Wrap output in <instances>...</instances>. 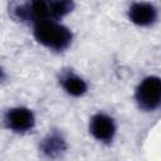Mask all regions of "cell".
Here are the masks:
<instances>
[{
	"label": "cell",
	"instance_id": "obj_4",
	"mask_svg": "<svg viewBox=\"0 0 161 161\" xmlns=\"http://www.w3.org/2000/svg\"><path fill=\"white\" fill-rule=\"evenodd\" d=\"M89 131L98 141L111 142L116 133V126L109 116L104 113H97L91 118Z\"/></svg>",
	"mask_w": 161,
	"mask_h": 161
},
{
	"label": "cell",
	"instance_id": "obj_3",
	"mask_svg": "<svg viewBox=\"0 0 161 161\" xmlns=\"http://www.w3.org/2000/svg\"><path fill=\"white\" fill-rule=\"evenodd\" d=\"M5 125L9 130L16 133H25L30 131L35 125L33 112L25 107H15L6 112Z\"/></svg>",
	"mask_w": 161,
	"mask_h": 161
},
{
	"label": "cell",
	"instance_id": "obj_5",
	"mask_svg": "<svg viewBox=\"0 0 161 161\" xmlns=\"http://www.w3.org/2000/svg\"><path fill=\"white\" fill-rule=\"evenodd\" d=\"M128 18L130 20L140 26H147L155 23L157 18V11L155 6L150 3L138 1L130 6L128 9Z\"/></svg>",
	"mask_w": 161,
	"mask_h": 161
},
{
	"label": "cell",
	"instance_id": "obj_7",
	"mask_svg": "<svg viewBox=\"0 0 161 161\" xmlns=\"http://www.w3.org/2000/svg\"><path fill=\"white\" fill-rule=\"evenodd\" d=\"M60 84L64 88V91L73 96V97H80L87 92V83L83 78L74 74L72 70H65L60 74Z\"/></svg>",
	"mask_w": 161,
	"mask_h": 161
},
{
	"label": "cell",
	"instance_id": "obj_1",
	"mask_svg": "<svg viewBox=\"0 0 161 161\" xmlns=\"http://www.w3.org/2000/svg\"><path fill=\"white\" fill-rule=\"evenodd\" d=\"M34 36L40 44L57 52L68 48L73 38L68 28L53 20H45L35 24Z\"/></svg>",
	"mask_w": 161,
	"mask_h": 161
},
{
	"label": "cell",
	"instance_id": "obj_8",
	"mask_svg": "<svg viewBox=\"0 0 161 161\" xmlns=\"http://www.w3.org/2000/svg\"><path fill=\"white\" fill-rule=\"evenodd\" d=\"M52 19H60L74 9L73 0H48Z\"/></svg>",
	"mask_w": 161,
	"mask_h": 161
},
{
	"label": "cell",
	"instance_id": "obj_6",
	"mask_svg": "<svg viewBox=\"0 0 161 161\" xmlns=\"http://www.w3.org/2000/svg\"><path fill=\"white\" fill-rule=\"evenodd\" d=\"M39 148L45 156L54 158V157L60 156L67 150V142L59 132L53 131V132L48 133L42 140L40 145H39Z\"/></svg>",
	"mask_w": 161,
	"mask_h": 161
},
{
	"label": "cell",
	"instance_id": "obj_2",
	"mask_svg": "<svg viewBox=\"0 0 161 161\" xmlns=\"http://www.w3.org/2000/svg\"><path fill=\"white\" fill-rule=\"evenodd\" d=\"M136 101L140 108L155 111L161 106V78L146 77L136 88Z\"/></svg>",
	"mask_w": 161,
	"mask_h": 161
}]
</instances>
